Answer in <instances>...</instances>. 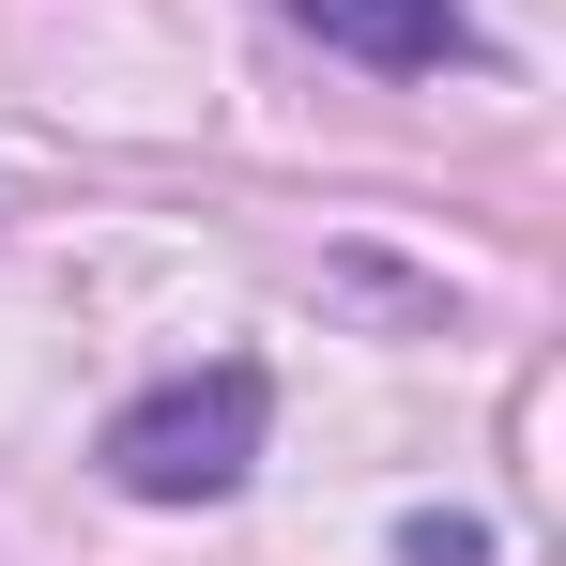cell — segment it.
I'll return each instance as SVG.
<instances>
[{
    "label": "cell",
    "instance_id": "cell-1",
    "mask_svg": "<svg viewBox=\"0 0 566 566\" xmlns=\"http://www.w3.org/2000/svg\"><path fill=\"white\" fill-rule=\"evenodd\" d=\"M261 413H276V382L245 368V353L230 368H185V382H154V398L107 413V474L138 505H230L245 460H261Z\"/></svg>",
    "mask_w": 566,
    "mask_h": 566
},
{
    "label": "cell",
    "instance_id": "cell-2",
    "mask_svg": "<svg viewBox=\"0 0 566 566\" xmlns=\"http://www.w3.org/2000/svg\"><path fill=\"white\" fill-rule=\"evenodd\" d=\"M337 62H368V77H444V62H474V15L460 0H291Z\"/></svg>",
    "mask_w": 566,
    "mask_h": 566
},
{
    "label": "cell",
    "instance_id": "cell-3",
    "mask_svg": "<svg viewBox=\"0 0 566 566\" xmlns=\"http://www.w3.org/2000/svg\"><path fill=\"white\" fill-rule=\"evenodd\" d=\"M398 566H490V521L474 505H413L398 521Z\"/></svg>",
    "mask_w": 566,
    "mask_h": 566
}]
</instances>
